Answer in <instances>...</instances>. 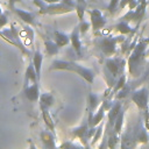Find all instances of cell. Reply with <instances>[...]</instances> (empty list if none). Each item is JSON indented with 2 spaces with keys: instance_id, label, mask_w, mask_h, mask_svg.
I'll list each match as a JSON object with an SVG mask.
<instances>
[{
  "instance_id": "11",
  "label": "cell",
  "mask_w": 149,
  "mask_h": 149,
  "mask_svg": "<svg viewBox=\"0 0 149 149\" xmlns=\"http://www.w3.org/2000/svg\"><path fill=\"white\" fill-rule=\"evenodd\" d=\"M43 116H44V121L48 125V127L54 130V122H52V120H51V118H50V115H49V113H48L47 109L43 111Z\"/></svg>"
},
{
  "instance_id": "6",
  "label": "cell",
  "mask_w": 149,
  "mask_h": 149,
  "mask_svg": "<svg viewBox=\"0 0 149 149\" xmlns=\"http://www.w3.org/2000/svg\"><path fill=\"white\" fill-rule=\"evenodd\" d=\"M14 9H15L16 14H17L23 21H26V22H28V23H30V24H35V20H34V15H33V14H30V13H28V12H24V10H21V9H16V8H14Z\"/></svg>"
},
{
  "instance_id": "3",
  "label": "cell",
  "mask_w": 149,
  "mask_h": 149,
  "mask_svg": "<svg viewBox=\"0 0 149 149\" xmlns=\"http://www.w3.org/2000/svg\"><path fill=\"white\" fill-rule=\"evenodd\" d=\"M91 14V21H92V26L94 29L97 28H101L104 24H105V20L104 17L101 16V13L99 10H92L90 12Z\"/></svg>"
},
{
  "instance_id": "10",
  "label": "cell",
  "mask_w": 149,
  "mask_h": 149,
  "mask_svg": "<svg viewBox=\"0 0 149 149\" xmlns=\"http://www.w3.org/2000/svg\"><path fill=\"white\" fill-rule=\"evenodd\" d=\"M45 47H47L48 52H49V54H51V55L57 54V51H58V45H57V43H54V42H49V41H47V42H45Z\"/></svg>"
},
{
  "instance_id": "12",
  "label": "cell",
  "mask_w": 149,
  "mask_h": 149,
  "mask_svg": "<svg viewBox=\"0 0 149 149\" xmlns=\"http://www.w3.org/2000/svg\"><path fill=\"white\" fill-rule=\"evenodd\" d=\"M118 2H119V0H112V1H111V3H109V6H108V10H109L111 13H114V12H115V9H116V5H118Z\"/></svg>"
},
{
  "instance_id": "1",
  "label": "cell",
  "mask_w": 149,
  "mask_h": 149,
  "mask_svg": "<svg viewBox=\"0 0 149 149\" xmlns=\"http://www.w3.org/2000/svg\"><path fill=\"white\" fill-rule=\"evenodd\" d=\"M51 69H68V70H71V71H74L77 73H79L81 77H84L87 81L92 83L93 81V72L88 69H85L80 65H77V64H73V63H70V62H63V61H56L54 62V65L50 68Z\"/></svg>"
},
{
  "instance_id": "2",
  "label": "cell",
  "mask_w": 149,
  "mask_h": 149,
  "mask_svg": "<svg viewBox=\"0 0 149 149\" xmlns=\"http://www.w3.org/2000/svg\"><path fill=\"white\" fill-rule=\"evenodd\" d=\"M133 101H135V104L137 105V107L140 109H143L147 107V100H148V91L147 88H141L136 92H134L133 94Z\"/></svg>"
},
{
  "instance_id": "5",
  "label": "cell",
  "mask_w": 149,
  "mask_h": 149,
  "mask_svg": "<svg viewBox=\"0 0 149 149\" xmlns=\"http://www.w3.org/2000/svg\"><path fill=\"white\" fill-rule=\"evenodd\" d=\"M37 83H34L31 86L26 88V95L30 101H35L38 98V88H37Z\"/></svg>"
},
{
  "instance_id": "13",
  "label": "cell",
  "mask_w": 149,
  "mask_h": 149,
  "mask_svg": "<svg viewBox=\"0 0 149 149\" xmlns=\"http://www.w3.org/2000/svg\"><path fill=\"white\" fill-rule=\"evenodd\" d=\"M6 22H7V17H6V15H1L0 16V28L2 27V26H5L6 24Z\"/></svg>"
},
{
  "instance_id": "4",
  "label": "cell",
  "mask_w": 149,
  "mask_h": 149,
  "mask_svg": "<svg viewBox=\"0 0 149 149\" xmlns=\"http://www.w3.org/2000/svg\"><path fill=\"white\" fill-rule=\"evenodd\" d=\"M42 61H43V56L42 54L37 50L35 52V56L33 58V64H34V68H35V71H36V74H37V78L40 79V73H41V64H42Z\"/></svg>"
},
{
  "instance_id": "14",
  "label": "cell",
  "mask_w": 149,
  "mask_h": 149,
  "mask_svg": "<svg viewBox=\"0 0 149 149\" xmlns=\"http://www.w3.org/2000/svg\"><path fill=\"white\" fill-rule=\"evenodd\" d=\"M146 128L149 130V114H147V118H146Z\"/></svg>"
},
{
  "instance_id": "15",
  "label": "cell",
  "mask_w": 149,
  "mask_h": 149,
  "mask_svg": "<svg viewBox=\"0 0 149 149\" xmlns=\"http://www.w3.org/2000/svg\"><path fill=\"white\" fill-rule=\"evenodd\" d=\"M141 3H146V0H139Z\"/></svg>"
},
{
  "instance_id": "8",
  "label": "cell",
  "mask_w": 149,
  "mask_h": 149,
  "mask_svg": "<svg viewBox=\"0 0 149 149\" xmlns=\"http://www.w3.org/2000/svg\"><path fill=\"white\" fill-rule=\"evenodd\" d=\"M52 97H51V94H49V93H43L42 95H41V107H43V108H47V107H49L50 105H52Z\"/></svg>"
},
{
  "instance_id": "7",
  "label": "cell",
  "mask_w": 149,
  "mask_h": 149,
  "mask_svg": "<svg viewBox=\"0 0 149 149\" xmlns=\"http://www.w3.org/2000/svg\"><path fill=\"white\" fill-rule=\"evenodd\" d=\"M78 29L79 28H76L72 33V35L70 36V40H71V43H72V47L79 52L80 50V42H79V38H78Z\"/></svg>"
},
{
  "instance_id": "9",
  "label": "cell",
  "mask_w": 149,
  "mask_h": 149,
  "mask_svg": "<svg viewBox=\"0 0 149 149\" xmlns=\"http://www.w3.org/2000/svg\"><path fill=\"white\" fill-rule=\"evenodd\" d=\"M55 36H56V43L58 47H63L65 44H68L69 42V37L64 34H61V33H55Z\"/></svg>"
}]
</instances>
